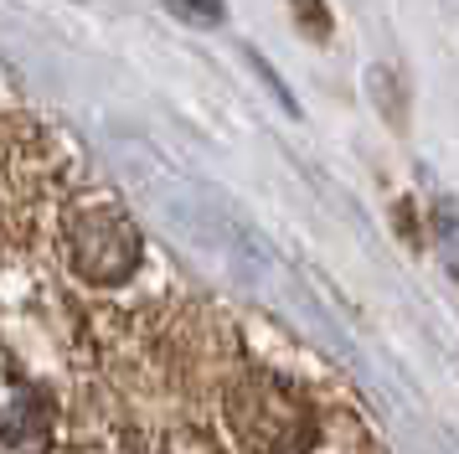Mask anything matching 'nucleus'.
Returning <instances> with one entry per match:
<instances>
[{"mask_svg":"<svg viewBox=\"0 0 459 454\" xmlns=\"http://www.w3.org/2000/svg\"><path fill=\"white\" fill-rule=\"evenodd\" d=\"M67 268L83 284H125L140 268V232L114 202H78L63 223Z\"/></svg>","mask_w":459,"mask_h":454,"instance_id":"obj_1","label":"nucleus"},{"mask_svg":"<svg viewBox=\"0 0 459 454\" xmlns=\"http://www.w3.org/2000/svg\"><path fill=\"white\" fill-rule=\"evenodd\" d=\"M228 418L238 429V439L258 454H294L310 439L305 403L273 377H243L228 397Z\"/></svg>","mask_w":459,"mask_h":454,"instance_id":"obj_2","label":"nucleus"},{"mask_svg":"<svg viewBox=\"0 0 459 454\" xmlns=\"http://www.w3.org/2000/svg\"><path fill=\"white\" fill-rule=\"evenodd\" d=\"M0 454H47V397L26 382L0 392Z\"/></svg>","mask_w":459,"mask_h":454,"instance_id":"obj_3","label":"nucleus"},{"mask_svg":"<svg viewBox=\"0 0 459 454\" xmlns=\"http://www.w3.org/2000/svg\"><path fill=\"white\" fill-rule=\"evenodd\" d=\"M166 11H176L181 21H196V26H217V21L228 16L222 0H166Z\"/></svg>","mask_w":459,"mask_h":454,"instance_id":"obj_4","label":"nucleus"}]
</instances>
